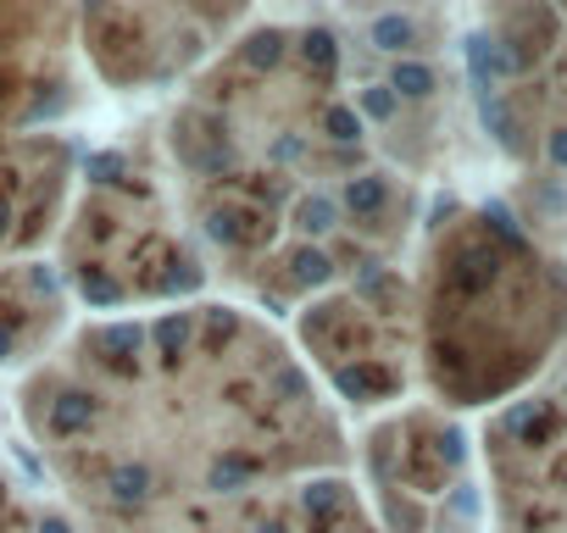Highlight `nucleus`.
Returning <instances> with one entry per match:
<instances>
[{"label":"nucleus","mask_w":567,"mask_h":533,"mask_svg":"<svg viewBox=\"0 0 567 533\" xmlns=\"http://www.w3.org/2000/svg\"><path fill=\"white\" fill-rule=\"evenodd\" d=\"M12 406L62 505L90 533L351 472L357 461L340 406L290 334L239 301L90 317L18 378Z\"/></svg>","instance_id":"obj_1"},{"label":"nucleus","mask_w":567,"mask_h":533,"mask_svg":"<svg viewBox=\"0 0 567 533\" xmlns=\"http://www.w3.org/2000/svg\"><path fill=\"white\" fill-rule=\"evenodd\" d=\"M351 478L379 533H489L478 433L434 400H406L373 417Z\"/></svg>","instance_id":"obj_7"},{"label":"nucleus","mask_w":567,"mask_h":533,"mask_svg":"<svg viewBox=\"0 0 567 533\" xmlns=\"http://www.w3.org/2000/svg\"><path fill=\"white\" fill-rule=\"evenodd\" d=\"M156 150L212 284L250 312L401 266L417 233V184L384 161L346 40L312 18H250L184 84Z\"/></svg>","instance_id":"obj_2"},{"label":"nucleus","mask_w":567,"mask_h":533,"mask_svg":"<svg viewBox=\"0 0 567 533\" xmlns=\"http://www.w3.org/2000/svg\"><path fill=\"white\" fill-rule=\"evenodd\" d=\"M56 273L68 295L101 317H140L206 301L212 266L178 211L156 139L101 145L79 161L62 222Z\"/></svg>","instance_id":"obj_4"},{"label":"nucleus","mask_w":567,"mask_h":533,"mask_svg":"<svg viewBox=\"0 0 567 533\" xmlns=\"http://www.w3.org/2000/svg\"><path fill=\"white\" fill-rule=\"evenodd\" d=\"M245 23V12L217 7H95L79 18V51L106 90L128 95L195 79Z\"/></svg>","instance_id":"obj_9"},{"label":"nucleus","mask_w":567,"mask_h":533,"mask_svg":"<svg viewBox=\"0 0 567 533\" xmlns=\"http://www.w3.org/2000/svg\"><path fill=\"white\" fill-rule=\"evenodd\" d=\"M73 328V295L56 261H0V367L34 373Z\"/></svg>","instance_id":"obj_12"},{"label":"nucleus","mask_w":567,"mask_h":533,"mask_svg":"<svg viewBox=\"0 0 567 533\" xmlns=\"http://www.w3.org/2000/svg\"><path fill=\"white\" fill-rule=\"evenodd\" d=\"M290 345L318 389L357 417H384L417 389L412 266H379L290 312Z\"/></svg>","instance_id":"obj_6"},{"label":"nucleus","mask_w":567,"mask_h":533,"mask_svg":"<svg viewBox=\"0 0 567 533\" xmlns=\"http://www.w3.org/2000/svg\"><path fill=\"white\" fill-rule=\"evenodd\" d=\"M478 472L489 533H567V351L478 422Z\"/></svg>","instance_id":"obj_8"},{"label":"nucleus","mask_w":567,"mask_h":533,"mask_svg":"<svg viewBox=\"0 0 567 533\" xmlns=\"http://www.w3.org/2000/svg\"><path fill=\"white\" fill-rule=\"evenodd\" d=\"M412 312L423 400L489 417L567 351V261L506 206L451 200L423 222Z\"/></svg>","instance_id":"obj_3"},{"label":"nucleus","mask_w":567,"mask_h":533,"mask_svg":"<svg viewBox=\"0 0 567 533\" xmlns=\"http://www.w3.org/2000/svg\"><path fill=\"white\" fill-rule=\"evenodd\" d=\"M106 533H379V522H373L357 478L329 472V478L278 483V489L189 505V511L134 522V527H106Z\"/></svg>","instance_id":"obj_10"},{"label":"nucleus","mask_w":567,"mask_h":533,"mask_svg":"<svg viewBox=\"0 0 567 533\" xmlns=\"http://www.w3.org/2000/svg\"><path fill=\"white\" fill-rule=\"evenodd\" d=\"M467 84L489 145L528 184L567 189V12H484L467 40Z\"/></svg>","instance_id":"obj_5"},{"label":"nucleus","mask_w":567,"mask_h":533,"mask_svg":"<svg viewBox=\"0 0 567 533\" xmlns=\"http://www.w3.org/2000/svg\"><path fill=\"white\" fill-rule=\"evenodd\" d=\"M45 522H56V500H40L0 472V533H51Z\"/></svg>","instance_id":"obj_13"},{"label":"nucleus","mask_w":567,"mask_h":533,"mask_svg":"<svg viewBox=\"0 0 567 533\" xmlns=\"http://www.w3.org/2000/svg\"><path fill=\"white\" fill-rule=\"evenodd\" d=\"M79 189V150L68 134H12L0 145V261H29L62 233Z\"/></svg>","instance_id":"obj_11"}]
</instances>
